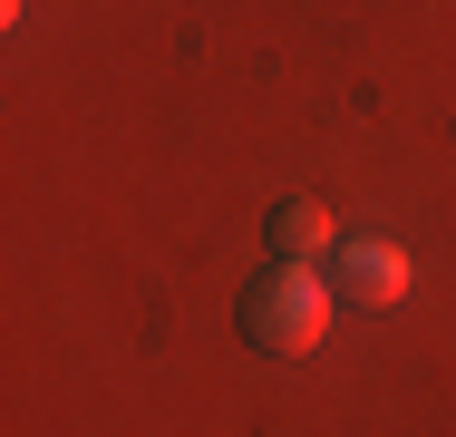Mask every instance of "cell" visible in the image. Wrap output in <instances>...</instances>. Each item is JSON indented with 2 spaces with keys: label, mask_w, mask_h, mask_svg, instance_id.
Here are the masks:
<instances>
[{
  "label": "cell",
  "mask_w": 456,
  "mask_h": 437,
  "mask_svg": "<svg viewBox=\"0 0 456 437\" xmlns=\"http://www.w3.org/2000/svg\"><path fill=\"white\" fill-rule=\"evenodd\" d=\"M321 331H330V282L311 262H263V282H243V341L253 350L301 359Z\"/></svg>",
  "instance_id": "obj_1"
},
{
  "label": "cell",
  "mask_w": 456,
  "mask_h": 437,
  "mask_svg": "<svg viewBox=\"0 0 456 437\" xmlns=\"http://www.w3.org/2000/svg\"><path fill=\"white\" fill-rule=\"evenodd\" d=\"M330 292H350L360 311H388V301H408V253L388 234H350V243H330Z\"/></svg>",
  "instance_id": "obj_2"
},
{
  "label": "cell",
  "mask_w": 456,
  "mask_h": 437,
  "mask_svg": "<svg viewBox=\"0 0 456 437\" xmlns=\"http://www.w3.org/2000/svg\"><path fill=\"white\" fill-rule=\"evenodd\" d=\"M263 243H273V262H311V253H330V243H340V234H330V204L281 194L273 214H263Z\"/></svg>",
  "instance_id": "obj_3"
}]
</instances>
